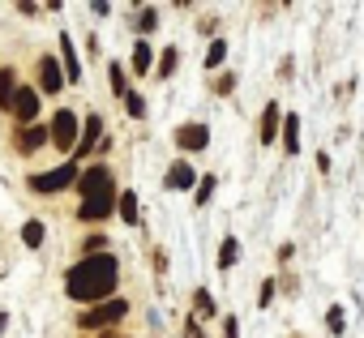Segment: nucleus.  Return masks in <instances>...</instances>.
I'll return each mask as SVG.
<instances>
[{"instance_id":"nucleus-12","label":"nucleus","mask_w":364,"mask_h":338,"mask_svg":"<svg viewBox=\"0 0 364 338\" xmlns=\"http://www.w3.org/2000/svg\"><path fill=\"white\" fill-rule=\"evenodd\" d=\"M60 73H65V82H82V65H77V48H73V35L69 31H60Z\"/></svg>"},{"instance_id":"nucleus-4","label":"nucleus","mask_w":364,"mask_h":338,"mask_svg":"<svg viewBox=\"0 0 364 338\" xmlns=\"http://www.w3.org/2000/svg\"><path fill=\"white\" fill-rule=\"evenodd\" d=\"M77 193H82V202L116 193V180H112V167H107V163H95V167H86V172H77Z\"/></svg>"},{"instance_id":"nucleus-18","label":"nucleus","mask_w":364,"mask_h":338,"mask_svg":"<svg viewBox=\"0 0 364 338\" xmlns=\"http://www.w3.org/2000/svg\"><path fill=\"white\" fill-rule=\"evenodd\" d=\"M129 65H133V73H137V77H146V73L154 69V52H150V43H146V39H137V48H133Z\"/></svg>"},{"instance_id":"nucleus-37","label":"nucleus","mask_w":364,"mask_h":338,"mask_svg":"<svg viewBox=\"0 0 364 338\" xmlns=\"http://www.w3.org/2000/svg\"><path fill=\"white\" fill-rule=\"evenodd\" d=\"M154 270H159V274L167 270V253H163V249H154Z\"/></svg>"},{"instance_id":"nucleus-33","label":"nucleus","mask_w":364,"mask_h":338,"mask_svg":"<svg viewBox=\"0 0 364 338\" xmlns=\"http://www.w3.org/2000/svg\"><path fill=\"white\" fill-rule=\"evenodd\" d=\"M185 338H206V329H202V321H198V317H189V321H185Z\"/></svg>"},{"instance_id":"nucleus-29","label":"nucleus","mask_w":364,"mask_h":338,"mask_svg":"<svg viewBox=\"0 0 364 338\" xmlns=\"http://www.w3.org/2000/svg\"><path fill=\"white\" fill-rule=\"evenodd\" d=\"M210 90H215V94H219V99H228V94H232V90H236V73H219V77H215V86H210Z\"/></svg>"},{"instance_id":"nucleus-15","label":"nucleus","mask_w":364,"mask_h":338,"mask_svg":"<svg viewBox=\"0 0 364 338\" xmlns=\"http://www.w3.org/2000/svg\"><path fill=\"white\" fill-rule=\"evenodd\" d=\"M279 133H283V154H300V116L296 111H283Z\"/></svg>"},{"instance_id":"nucleus-25","label":"nucleus","mask_w":364,"mask_h":338,"mask_svg":"<svg viewBox=\"0 0 364 338\" xmlns=\"http://www.w3.org/2000/svg\"><path fill=\"white\" fill-rule=\"evenodd\" d=\"M326 329H330L334 338H343V334H347V312H343V304H334V308L326 312Z\"/></svg>"},{"instance_id":"nucleus-1","label":"nucleus","mask_w":364,"mask_h":338,"mask_svg":"<svg viewBox=\"0 0 364 338\" xmlns=\"http://www.w3.org/2000/svg\"><path fill=\"white\" fill-rule=\"evenodd\" d=\"M116 283H120V261L112 253H95V257H82L69 266L65 295L77 304H103V300H112Z\"/></svg>"},{"instance_id":"nucleus-38","label":"nucleus","mask_w":364,"mask_h":338,"mask_svg":"<svg viewBox=\"0 0 364 338\" xmlns=\"http://www.w3.org/2000/svg\"><path fill=\"white\" fill-rule=\"evenodd\" d=\"M9 329V312H0V334H5Z\"/></svg>"},{"instance_id":"nucleus-14","label":"nucleus","mask_w":364,"mask_h":338,"mask_svg":"<svg viewBox=\"0 0 364 338\" xmlns=\"http://www.w3.org/2000/svg\"><path fill=\"white\" fill-rule=\"evenodd\" d=\"M279 124H283V111H279V103L270 99V103H266V111H262V133H257V137H262V146H274V141H279Z\"/></svg>"},{"instance_id":"nucleus-26","label":"nucleus","mask_w":364,"mask_h":338,"mask_svg":"<svg viewBox=\"0 0 364 338\" xmlns=\"http://www.w3.org/2000/svg\"><path fill=\"white\" fill-rule=\"evenodd\" d=\"M107 77H112V94H116V99H124V94H129V77H124V69H120L116 60L107 65Z\"/></svg>"},{"instance_id":"nucleus-22","label":"nucleus","mask_w":364,"mask_h":338,"mask_svg":"<svg viewBox=\"0 0 364 338\" xmlns=\"http://www.w3.org/2000/svg\"><path fill=\"white\" fill-rule=\"evenodd\" d=\"M14 90H18V73L5 65V69H0V111H9V103H14Z\"/></svg>"},{"instance_id":"nucleus-10","label":"nucleus","mask_w":364,"mask_h":338,"mask_svg":"<svg viewBox=\"0 0 364 338\" xmlns=\"http://www.w3.org/2000/svg\"><path fill=\"white\" fill-rule=\"evenodd\" d=\"M112 214H116V193H107V197H90V202L77 206V219H82V223H107Z\"/></svg>"},{"instance_id":"nucleus-17","label":"nucleus","mask_w":364,"mask_h":338,"mask_svg":"<svg viewBox=\"0 0 364 338\" xmlns=\"http://www.w3.org/2000/svg\"><path fill=\"white\" fill-rule=\"evenodd\" d=\"M129 26H133L141 39H146V35H154V31H159V9H154V5H141V9H133V22H129Z\"/></svg>"},{"instance_id":"nucleus-35","label":"nucleus","mask_w":364,"mask_h":338,"mask_svg":"<svg viewBox=\"0 0 364 338\" xmlns=\"http://www.w3.org/2000/svg\"><path fill=\"white\" fill-rule=\"evenodd\" d=\"M330 167H334V163H330V154L321 150V154H317V172H321V176H330Z\"/></svg>"},{"instance_id":"nucleus-2","label":"nucleus","mask_w":364,"mask_h":338,"mask_svg":"<svg viewBox=\"0 0 364 338\" xmlns=\"http://www.w3.org/2000/svg\"><path fill=\"white\" fill-rule=\"evenodd\" d=\"M124 317H129V300L112 295V300H103V304L82 308V312H77V329H107V325H120Z\"/></svg>"},{"instance_id":"nucleus-5","label":"nucleus","mask_w":364,"mask_h":338,"mask_svg":"<svg viewBox=\"0 0 364 338\" xmlns=\"http://www.w3.org/2000/svg\"><path fill=\"white\" fill-rule=\"evenodd\" d=\"M77 133H82V120H77L69 107H60V111L52 116V129H48L52 146H56L60 154H73V146H77Z\"/></svg>"},{"instance_id":"nucleus-34","label":"nucleus","mask_w":364,"mask_h":338,"mask_svg":"<svg viewBox=\"0 0 364 338\" xmlns=\"http://www.w3.org/2000/svg\"><path fill=\"white\" fill-rule=\"evenodd\" d=\"M90 13H95V18H107V13H112V5H107V0H95Z\"/></svg>"},{"instance_id":"nucleus-28","label":"nucleus","mask_w":364,"mask_h":338,"mask_svg":"<svg viewBox=\"0 0 364 338\" xmlns=\"http://www.w3.org/2000/svg\"><path fill=\"white\" fill-rule=\"evenodd\" d=\"M124 111H129L133 120H141V116H146V99H141L137 90H129V94H124Z\"/></svg>"},{"instance_id":"nucleus-16","label":"nucleus","mask_w":364,"mask_h":338,"mask_svg":"<svg viewBox=\"0 0 364 338\" xmlns=\"http://www.w3.org/2000/svg\"><path fill=\"white\" fill-rule=\"evenodd\" d=\"M116 214H120L129 227H137V223H141V206H137V193H133V189L116 193Z\"/></svg>"},{"instance_id":"nucleus-19","label":"nucleus","mask_w":364,"mask_h":338,"mask_svg":"<svg viewBox=\"0 0 364 338\" xmlns=\"http://www.w3.org/2000/svg\"><path fill=\"white\" fill-rule=\"evenodd\" d=\"M215 266H219V270H223V274H228V270H236V266H240V240H236V236H228V240H223V244H219V261H215Z\"/></svg>"},{"instance_id":"nucleus-8","label":"nucleus","mask_w":364,"mask_h":338,"mask_svg":"<svg viewBox=\"0 0 364 338\" xmlns=\"http://www.w3.org/2000/svg\"><path fill=\"white\" fill-rule=\"evenodd\" d=\"M99 141H103V116H86L82 120V133H77V146H73V163L86 158Z\"/></svg>"},{"instance_id":"nucleus-23","label":"nucleus","mask_w":364,"mask_h":338,"mask_svg":"<svg viewBox=\"0 0 364 338\" xmlns=\"http://www.w3.org/2000/svg\"><path fill=\"white\" fill-rule=\"evenodd\" d=\"M43 240H48V227H43L39 219H26V223H22V244H26V249H39Z\"/></svg>"},{"instance_id":"nucleus-36","label":"nucleus","mask_w":364,"mask_h":338,"mask_svg":"<svg viewBox=\"0 0 364 338\" xmlns=\"http://www.w3.org/2000/svg\"><path fill=\"white\" fill-rule=\"evenodd\" d=\"M18 13H22V18H35V13H39V5H31V0H22V5H18Z\"/></svg>"},{"instance_id":"nucleus-7","label":"nucleus","mask_w":364,"mask_h":338,"mask_svg":"<svg viewBox=\"0 0 364 338\" xmlns=\"http://www.w3.org/2000/svg\"><path fill=\"white\" fill-rule=\"evenodd\" d=\"M176 146L185 150V154H202V150L210 146V124H202V120L180 124V129H176Z\"/></svg>"},{"instance_id":"nucleus-27","label":"nucleus","mask_w":364,"mask_h":338,"mask_svg":"<svg viewBox=\"0 0 364 338\" xmlns=\"http://www.w3.org/2000/svg\"><path fill=\"white\" fill-rule=\"evenodd\" d=\"M215 189H219V180H215V176H202V180H198V193H193V202H198V206H210Z\"/></svg>"},{"instance_id":"nucleus-30","label":"nucleus","mask_w":364,"mask_h":338,"mask_svg":"<svg viewBox=\"0 0 364 338\" xmlns=\"http://www.w3.org/2000/svg\"><path fill=\"white\" fill-rule=\"evenodd\" d=\"M274 295H279V283H274V278H266V283H262V291H257V304H262V308H270V304H274Z\"/></svg>"},{"instance_id":"nucleus-3","label":"nucleus","mask_w":364,"mask_h":338,"mask_svg":"<svg viewBox=\"0 0 364 338\" xmlns=\"http://www.w3.org/2000/svg\"><path fill=\"white\" fill-rule=\"evenodd\" d=\"M69 185H77V163H73V158L60 163V167H52V172H35V176L26 180V189H31V193H43V197L65 193Z\"/></svg>"},{"instance_id":"nucleus-32","label":"nucleus","mask_w":364,"mask_h":338,"mask_svg":"<svg viewBox=\"0 0 364 338\" xmlns=\"http://www.w3.org/2000/svg\"><path fill=\"white\" fill-rule=\"evenodd\" d=\"M223 338H240V321H236L232 312L223 317Z\"/></svg>"},{"instance_id":"nucleus-13","label":"nucleus","mask_w":364,"mask_h":338,"mask_svg":"<svg viewBox=\"0 0 364 338\" xmlns=\"http://www.w3.org/2000/svg\"><path fill=\"white\" fill-rule=\"evenodd\" d=\"M163 185H167V189H198V176H193V167L180 158V163H171V167H167Z\"/></svg>"},{"instance_id":"nucleus-21","label":"nucleus","mask_w":364,"mask_h":338,"mask_svg":"<svg viewBox=\"0 0 364 338\" xmlns=\"http://www.w3.org/2000/svg\"><path fill=\"white\" fill-rule=\"evenodd\" d=\"M215 312H219V304H215V295H210L206 287H198V291H193V312H189V317H198V321H206V317H215Z\"/></svg>"},{"instance_id":"nucleus-6","label":"nucleus","mask_w":364,"mask_h":338,"mask_svg":"<svg viewBox=\"0 0 364 338\" xmlns=\"http://www.w3.org/2000/svg\"><path fill=\"white\" fill-rule=\"evenodd\" d=\"M9 116L18 124H35L39 120V86H18L14 90V103H9Z\"/></svg>"},{"instance_id":"nucleus-31","label":"nucleus","mask_w":364,"mask_h":338,"mask_svg":"<svg viewBox=\"0 0 364 338\" xmlns=\"http://www.w3.org/2000/svg\"><path fill=\"white\" fill-rule=\"evenodd\" d=\"M198 31L215 39V35H219V18H198Z\"/></svg>"},{"instance_id":"nucleus-20","label":"nucleus","mask_w":364,"mask_h":338,"mask_svg":"<svg viewBox=\"0 0 364 338\" xmlns=\"http://www.w3.org/2000/svg\"><path fill=\"white\" fill-rule=\"evenodd\" d=\"M154 56H159V60H154V73H159V77H171V73L180 69V48H176V43L163 48V52H154Z\"/></svg>"},{"instance_id":"nucleus-39","label":"nucleus","mask_w":364,"mask_h":338,"mask_svg":"<svg viewBox=\"0 0 364 338\" xmlns=\"http://www.w3.org/2000/svg\"><path fill=\"white\" fill-rule=\"evenodd\" d=\"M103 338H124V334H120V329H107V334H103Z\"/></svg>"},{"instance_id":"nucleus-11","label":"nucleus","mask_w":364,"mask_h":338,"mask_svg":"<svg viewBox=\"0 0 364 338\" xmlns=\"http://www.w3.org/2000/svg\"><path fill=\"white\" fill-rule=\"evenodd\" d=\"M39 94H60L65 90V73H60V65H56V56H43L39 52Z\"/></svg>"},{"instance_id":"nucleus-9","label":"nucleus","mask_w":364,"mask_h":338,"mask_svg":"<svg viewBox=\"0 0 364 338\" xmlns=\"http://www.w3.org/2000/svg\"><path fill=\"white\" fill-rule=\"evenodd\" d=\"M48 141H52V137H48V124H18V133H14V146H18L22 154H39Z\"/></svg>"},{"instance_id":"nucleus-24","label":"nucleus","mask_w":364,"mask_h":338,"mask_svg":"<svg viewBox=\"0 0 364 338\" xmlns=\"http://www.w3.org/2000/svg\"><path fill=\"white\" fill-rule=\"evenodd\" d=\"M223 60H228V43H223V39H210V52H206V60H202L206 73H210V69H223Z\"/></svg>"}]
</instances>
